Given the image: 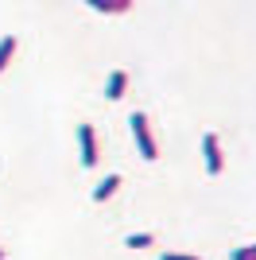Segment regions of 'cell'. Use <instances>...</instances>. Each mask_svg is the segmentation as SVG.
I'll list each match as a JSON object with an SVG mask.
<instances>
[{
    "label": "cell",
    "mask_w": 256,
    "mask_h": 260,
    "mask_svg": "<svg viewBox=\"0 0 256 260\" xmlns=\"http://www.w3.org/2000/svg\"><path fill=\"white\" fill-rule=\"evenodd\" d=\"M128 124H132V136H136V148H140V155L144 159H159V144H155V136H151V124H148V117L144 113H132L128 117Z\"/></svg>",
    "instance_id": "cell-1"
},
{
    "label": "cell",
    "mask_w": 256,
    "mask_h": 260,
    "mask_svg": "<svg viewBox=\"0 0 256 260\" xmlns=\"http://www.w3.org/2000/svg\"><path fill=\"white\" fill-rule=\"evenodd\" d=\"M202 155H206V171H210V175H221L225 159H221V144H217L213 132H206V136H202Z\"/></svg>",
    "instance_id": "cell-2"
},
{
    "label": "cell",
    "mask_w": 256,
    "mask_h": 260,
    "mask_svg": "<svg viewBox=\"0 0 256 260\" xmlns=\"http://www.w3.org/2000/svg\"><path fill=\"white\" fill-rule=\"evenodd\" d=\"M78 144H82V167L97 163V132L93 124H78Z\"/></svg>",
    "instance_id": "cell-3"
},
{
    "label": "cell",
    "mask_w": 256,
    "mask_h": 260,
    "mask_svg": "<svg viewBox=\"0 0 256 260\" xmlns=\"http://www.w3.org/2000/svg\"><path fill=\"white\" fill-rule=\"evenodd\" d=\"M124 89H128V74H124V70H113L109 82H105V98L109 101H120V98H124Z\"/></svg>",
    "instance_id": "cell-4"
},
{
    "label": "cell",
    "mask_w": 256,
    "mask_h": 260,
    "mask_svg": "<svg viewBox=\"0 0 256 260\" xmlns=\"http://www.w3.org/2000/svg\"><path fill=\"white\" fill-rule=\"evenodd\" d=\"M117 186H120V175H105V179L97 183V190H93V202H109V198L117 194Z\"/></svg>",
    "instance_id": "cell-5"
},
{
    "label": "cell",
    "mask_w": 256,
    "mask_h": 260,
    "mask_svg": "<svg viewBox=\"0 0 256 260\" xmlns=\"http://www.w3.org/2000/svg\"><path fill=\"white\" fill-rule=\"evenodd\" d=\"M12 54H16V35H4V39H0V74L8 70Z\"/></svg>",
    "instance_id": "cell-6"
},
{
    "label": "cell",
    "mask_w": 256,
    "mask_h": 260,
    "mask_svg": "<svg viewBox=\"0 0 256 260\" xmlns=\"http://www.w3.org/2000/svg\"><path fill=\"white\" fill-rule=\"evenodd\" d=\"M124 245H128V249H148V245H155V237H151V233H132Z\"/></svg>",
    "instance_id": "cell-7"
},
{
    "label": "cell",
    "mask_w": 256,
    "mask_h": 260,
    "mask_svg": "<svg viewBox=\"0 0 256 260\" xmlns=\"http://www.w3.org/2000/svg\"><path fill=\"white\" fill-rule=\"evenodd\" d=\"M132 0H101V12H128Z\"/></svg>",
    "instance_id": "cell-8"
},
{
    "label": "cell",
    "mask_w": 256,
    "mask_h": 260,
    "mask_svg": "<svg viewBox=\"0 0 256 260\" xmlns=\"http://www.w3.org/2000/svg\"><path fill=\"white\" fill-rule=\"evenodd\" d=\"M159 260H198V256H186V252H163Z\"/></svg>",
    "instance_id": "cell-9"
},
{
    "label": "cell",
    "mask_w": 256,
    "mask_h": 260,
    "mask_svg": "<svg viewBox=\"0 0 256 260\" xmlns=\"http://www.w3.org/2000/svg\"><path fill=\"white\" fill-rule=\"evenodd\" d=\"M0 260H4V249H0Z\"/></svg>",
    "instance_id": "cell-10"
}]
</instances>
